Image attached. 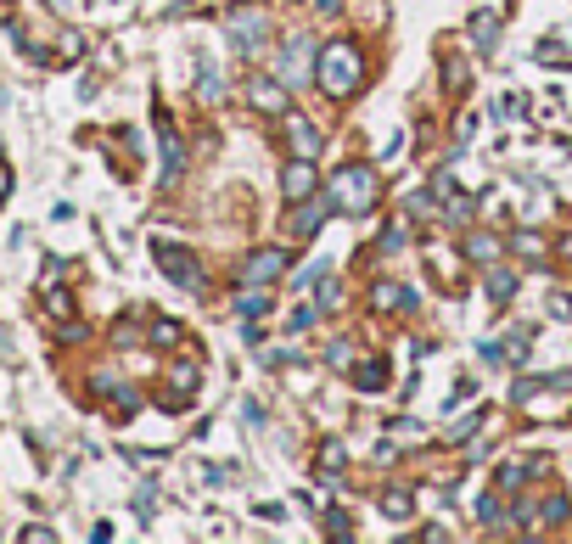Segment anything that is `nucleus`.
<instances>
[{
  "label": "nucleus",
  "mask_w": 572,
  "mask_h": 544,
  "mask_svg": "<svg viewBox=\"0 0 572 544\" xmlns=\"http://www.w3.org/2000/svg\"><path fill=\"white\" fill-rule=\"evenodd\" d=\"M315 85L326 90L331 101L359 96V85H365V51H359L354 40H326L320 57H315Z\"/></svg>",
  "instance_id": "1"
},
{
  "label": "nucleus",
  "mask_w": 572,
  "mask_h": 544,
  "mask_svg": "<svg viewBox=\"0 0 572 544\" xmlns=\"http://www.w3.org/2000/svg\"><path fill=\"white\" fill-rule=\"evenodd\" d=\"M326 197H331L337 214H376V202H382L376 169H371V163H343V169L326 180Z\"/></svg>",
  "instance_id": "2"
},
{
  "label": "nucleus",
  "mask_w": 572,
  "mask_h": 544,
  "mask_svg": "<svg viewBox=\"0 0 572 544\" xmlns=\"http://www.w3.org/2000/svg\"><path fill=\"white\" fill-rule=\"evenodd\" d=\"M152 258H158V270L169 275L180 292H191V298H202V287H208V275H202V264L191 258V247L180 242H152Z\"/></svg>",
  "instance_id": "3"
},
{
  "label": "nucleus",
  "mask_w": 572,
  "mask_h": 544,
  "mask_svg": "<svg viewBox=\"0 0 572 544\" xmlns=\"http://www.w3.org/2000/svg\"><path fill=\"white\" fill-rule=\"evenodd\" d=\"M225 29H230V45H236L242 57H258V51L270 45V23H264V12H253V6H236Z\"/></svg>",
  "instance_id": "4"
},
{
  "label": "nucleus",
  "mask_w": 572,
  "mask_h": 544,
  "mask_svg": "<svg viewBox=\"0 0 572 544\" xmlns=\"http://www.w3.org/2000/svg\"><path fill=\"white\" fill-rule=\"evenodd\" d=\"M247 101H253V113H264V118H286V113H292V90H286V79H270V73H253Z\"/></svg>",
  "instance_id": "5"
},
{
  "label": "nucleus",
  "mask_w": 572,
  "mask_h": 544,
  "mask_svg": "<svg viewBox=\"0 0 572 544\" xmlns=\"http://www.w3.org/2000/svg\"><path fill=\"white\" fill-rule=\"evenodd\" d=\"M169 382L174 387H163L158 404H163V410H186V404L197 399V387H202V365H197V359H180V365L169 371Z\"/></svg>",
  "instance_id": "6"
},
{
  "label": "nucleus",
  "mask_w": 572,
  "mask_h": 544,
  "mask_svg": "<svg viewBox=\"0 0 572 544\" xmlns=\"http://www.w3.org/2000/svg\"><path fill=\"white\" fill-rule=\"evenodd\" d=\"M286 270H292V247H258V253H247V264H242V275L258 281V287L281 281Z\"/></svg>",
  "instance_id": "7"
},
{
  "label": "nucleus",
  "mask_w": 572,
  "mask_h": 544,
  "mask_svg": "<svg viewBox=\"0 0 572 544\" xmlns=\"http://www.w3.org/2000/svg\"><path fill=\"white\" fill-rule=\"evenodd\" d=\"M315 45L303 40V34H292V40H286V51H281V79L286 85H298V79H315Z\"/></svg>",
  "instance_id": "8"
},
{
  "label": "nucleus",
  "mask_w": 572,
  "mask_h": 544,
  "mask_svg": "<svg viewBox=\"0 0 572 544\" xmlns=\"http://www.w3.org/2000/svg\"><path fill=\"white\" fill-rule=\"evenodd\" d=\"M331 214H337V208H331L326 191L303 197V208H292V236H303V242H309V236H320V225H326Z\"/></svg>",
  "instance_id": "9"
},
{
  "label": "nucleus",
  "mask_w": 572,
  "mask_h": 544,
  "mask_svg": "<svg viewBox=\"0 0 572 544\" xmlns=\"http://www.w3.org/2000/svg\"><path fill=\"white\" fill-rule=\"evenodd\" d=\"M320 186V174H315V158H292L281 169V197L286 202H303V197H315Z\"/></svg>",
  "instance_id": "10"
},
{
  "label": "nucleus",
  "mask_w": 572,
  "mask_h": 544,
  "mask_svg": "<svg viewBox=\"0 0 572 544\" xmlns=\"http://www.w3.org/2000/svg\"><path fill=\"white\" fill-rule=\"evenodd\" d=\"M158 146H163V186H169V180H180V174H186V141L174 135L169 113H158Z\"/></svg>",
  "instance_id": "11"
},
{
  "label": "nucleus",
  "mask_w": 572,
  "mask_h": 544,
  "mask_svg": "<svg viewBox=\"0 0 572 544\" xmlns=\"http://www.w3.org/2000/svg\"><path fill=\"white\" fill-rule=\"evenodd\" d=\"M539 393H572V376L567 371H550V376H522L511 387V404H533Z\"/></svg>",
  "instance_id": "12"
},
{
  "label": "nucleus",
  "mask_w": 572,
  "mask_h": 544,
  "mask_svg": "<svg viewBox=\"0 0 572 544\" xmlns=\"http://www.w3.org/2000/svg\"><path fill=\"white\" fill-rule=\"evenodd\" d=\"M387 382H393V365H387V359H359V365H354V387H359V393H382Z\"/></svg>",
  "instance_id": "13"
},
{
  "label": "nucleus",
  "mask_w": 572,
  "mask_h": 544,
  "mask_svg": "<svg viewBox=\"0 0 572 544\" xmlns=\"http://www.w3.org/2000/svg\"><path fill=\"white\" fill-rule=\"evenodd\" d=\"M286 141H292L298 158H320V129L303 124V118H292V113H286Z\"/></svg>",
  "instance_id": "14"
},
{
  "label": "nucleus",
  "mask_w": 572,
  "mask_h": 544,
  "mask_svg": "<svg viewBox=\"0 0 572 544\" xmlns=\"http://www.w3.org/2000/svg\"><path fill=\"white\" fill-rule=\"evenodd\" d=\"M343 460H348V449L337 444V438H326V444L315 449V472H320V483H337V477H343Z\"/></svg>",
  "instance_id": "15"
},
{
  "label": "nucleus",
  "mask_w": 572,
  "mask_h": 544,
  "mask_svg": "<svg viewBox=\"0 0 572 544\" xmlns=\"http://www.w3.org/2000/svg\"><path fill=\"white\" fill-rule=\"evenodd\" d=\"M483 287H488V303H494V309H505V303L516 298V275H511V270H494V264H488Z\"/></svg>",
  "instance_id": "16"
},
{
  "label": "nucleus",
  "mask_w": 572,
  "mask_h": 544,
  "mask_svg": "<svg viewBox=\"0 0 572 544\" xmlns=\"http://www.w3.org/2000/svg\"><path fill=\"white\" fill-rule=\"evenodd\" d=\"M466 34H472V45L488 57V51L500 45V17H494V12H477V17H472V29H466Z\"/></svg>",
  "instance_id": "17"
},
{
  "label": "nucleus",
  "mask_w": 572,
  "mask_h": 544,
  "mask_svg": "<svg viewBox=\"0 0 572 544\" xmlns=\"http://www.w3.org/2000/svg\"><path fill=\"white\" fill-rule=\"evenodd\" d=\"M466 258H472V264H494V258H500V242H494L488 230H472V236H466Z\"/></svg>",
  "instance_id": "18"
},
{
  "label": "nucleus",
  "mask_w": 572,
  "mask_h": 544,
  "mask_svg": "<svg viewBox=\"0 0 572 544\" xmlns=\"http://www.w3.org/2000/svg\"><path fill=\"white\" fill-rule=\"evenodd\" d=\"M376 303H382V309H399V315H415V292L410 287H376Z\"/></svg>",
  "instance_id": "19"
},
{
  "label": "nucleus",
  "mask_w": 572,
  "mask_h": 544,
  "mask_svg": "<svg viewBox=\"0 0 572 544\" xmlns=\"http://www.w3.org/2000/svg\"><path fill=\"white\" fill-rule=\"evenodd\" d=\"M483 421H488V410H477V416H466V421H455V427L444 432V444H472L477 432H483Z\"/></svg>",
  "instance_id": "20"
},
{
  "label": "nucleus",
  "mask_w": 572,
  "mask_h": 544,
  "mask_svg": "<svg viewBox=\"0 0 572 544\" xmlns=\"http://www.w3.org/2000/svg\"><path fill=\"white\" fill-rule=\"evenodd\" d=\"M382 511L393 516V522H404V516L415 511V494H410V488H387V494H382Z\"/></svg>",
  "instance_id": "21"
},
{
  "label": "nucleus",
  "mask_w": 572,
  "mask_h": 544,
  "mask_svg": "<svg viewBox=\"0 0 572 544\" xmlns=\"http://www.w3.org/2000/svg\"><path fill=\"white\" fill-rule=\"evenodd\" d=\"M567 516H572V500H567V494H550V500L539 505V522H544V528H561Z\"/></svg>",
  "instance_id": "22"
},
{
  "label": "nucleus",
  "mask_w": 572,
  "mask_h": 544,
  "mask_svg": "<svg viewBox=\"0 0 572 544\" xmlns=\"http://www.w3.org/2000/svg\"><path fill=\"white\" fill-rule=\"evenodd\" d=\"M236 309H242L247 320H264L275 309V298H270V292H242V298H236Z\"/></svg>",
  "instance_id": "23"
},
{
  "label": "nucleus",
  "mask_w": 572,
  "mask_h": 544,
  "mask_svg": "<svg viewBox=\"0 0 572 544\" xmlns=\"http://www.w3.org/2000/svg\"><path fill=\"white\" fill-rule=\"evenodd\" d=\"M511 247H516V258H528V264H544V242L533 236V230H516Z\"/></svg>",
  "instance_id": "24"
},
{
  "label": "nucleus",
  "mask_w": 572,
  "mask_h": 544,
  "mask_svg": "<svg viewBox=\"0 0 572 544\" xmlns=\"http://www.w3.org/2000/svg\"><path fill=\"white\" fill-rule=\"evenodd\" d=\"M466 85H472V73H466V62H444V90L449 96H466Z\"/></svg>",
  "instance_id": "25"
},
{
  "label": "nucleus",
  "mask_w": 572,
  "mask_h": 544,
  "mask_svg": "<svg viewBox=\"0 0 572 544\" xmlns=\"http://www.w3.org/2000/svg\"><path fill=\"white\" fill-rule=\"evenodd\" d=\"M533 337H539V326H516V331H511V348H505V359H528V354H533Z\"/></svg>",
  "instance_id": "26"
},
{
  "label": "nucleus",
  "mask_w": 572,
  "mask_h": 544,
  "mask_svg": "<svg viewBox=\"0 0 572 544\" xmlns=\"http://www.w3.org/2000/svg\"><path fill=\"white\" fill-rule=\"evenodd\" d=\"M197 96H202V101H219V96H225V79H219L208 62H202V73H197Z\"/></svg>",
  "instance_id": "27"
},
{
  "label": "nucleus",
  "mask_w": 572,
  "mask_h": 544,
  "mask_svg": "<svg viewBox=\"0 0 572 544\" xmlns=\"http://www.w3.org/2000/svg\"><path fill=\"white\" fill-rule=\"evenodd\" d=\"M320 320V303H298V309H292V320H286V331H309Z\"/></svg>",
  "instance_id": "28"
},
{
  "label": "nucleus",
  "mask_w": 572,
  "mask_h": 544,
  "mask_svg": "<svg viewBox=\"0 0 572 544\" xmlns=\"http://www.w3.org/2000/svg\"><path fill=\"white\" fill-rule=\"evenodd\" d=\"M152 343L174 348V343H180V320H152Z\"/></svg>",
  "instance_id": "29"
},
{
  "label": "nucleus",
  "mask_w": 572,
  "mask_h": 544,
  "mask_svg": "<svg viewBox=\"0 0 572 544\" xmlns=\"http://www.w3.org/2000/svg\"><path fill=\"white\" fill-rule=\"evenodd\" d=\"M320 281H326V264H309V270L292 275V292H309V287H320Z\"/></svg>",
  "instance_id": "30"
},
{
  "label": "nucleus",
  "mask_w": 572,
  "mask_h": 544,
  "mask_svg": "<svg viewBox=\"0 0 572 544\" xmlns=\"http://www.w3.org/2000/svg\"><path fill=\"white\" fill-rule=\"evenodd\" d=\"M404 242H410V230H404V225H387V230H382V247H376V253H399Z\"/></svg>",
  "instance_id": "31"
},
{
  "label": "nucleus",
  "mask_w": 572,
  "mask_h": 544,
  "mask_svg": "<svg viewBox=\"0 0 572 544\" xmlns=\"http://www.w3.org/2000/svg\"><path fill=\"white\" fill-rule=\"evenodd\" d=\"M449 225H466V219H472V197H460V191H455V197H449Z\"/></svg>",
  "instance_id": "32"
},
{
  "label": "nucleus",
  "mask_w": 572,
  "mask_h": 544,
  "mask_svg": "<svg viewBox=\"0 0 572 544\" xmlns=\"http://www.w3.org/2000/svg\"><path fill=\"white\" fill-rule=\"evenodd\" d=\"M522 477H528V466H500L494 483H500V494H511V488H522Z\"/></svg>",
  "instance_id": "33"
},
{
  "label": "nucleus",
  "mask_w": 572,
  "mask_h": 544,
  "mask_svg": "<svg viewBox=\"0 0 572 544\" xmlns=\"http://www.w3.org/2000/svg\"><path fill=\"white\" fill-rule=\"evenodd\" d=\"M337 303H343V287H337L331 270H326V281H320V309H337Z\"/></svg>",
  "instance_id": "34"
},
{
  "label": "nucleus",
  "mask_w": 572,
  "mask_h": 544,
  "mask_svg": "<svg viewBox=\"0 0 572 544\" xmlns=\"http://www.w3.org/2000/svg\"><path fill=\"white\" fill-rule=\"evenodd\" d=\"M326 533H331V539H343V533H354V522H348V511H326Z\"/></svg>",
  "instance_id": "35"
},
{
  "label": "nucleus",
  "mask_w": 572,
  "mask_h": 544,
  "mask_svg": "<svg viewBox=\"0 0 572 544\" xmlns=\"http://www.w3.org/2000/svg\"><path fill=\"white\" fill-rule=\"evenodd\" d=\"M45 309H51V315H68V309H73V298H68L62 287H51V292H45Z\"/></svg>",
  "instance_id": "36"
},
{
  "label": "nucleus",
  "mask_w": 572,
  "mask_h": 544,
  "mask_svg": "<svg viewBox=\"0 0 572 544\" xmlns=\"http://www.w3.org/2000/svg\"><path fill=\"white\" fill-rule=\"evenodd\" d=\"M477 522H500V500H494V494H483V500H477Z\"/></svg>",
  "instance_id": "37"
},
{
  "label": "nucleus",
  "mask_w": 572,
  "mask_h": 544,
  "mask_svg": "<svg viewBox=\"0 0 572 544\" xmlns=\"http://www.w3.org/2000/svg\"><path fill=\"white\" fill-rule=\"evenodd\" d=\"M477 354H483L488 365H500V359H505V348H500V343H477Z\"/></svg>",
  "instance_id": "38"
},
{
  "label": "nucleus",
  "mask_w": 572,
  "mask_h": 544,
  "mask_svg": "<svg viewBox=\"0 0 572 544\" xmlns=\"http://www.w3.org/2000/svg\"><path fill=\"white\" fill-rule=\"evenodd\" d=\"M326 359H331V365H337V371H343V365H348V359H354V354H348V343H331V354H326Z\"/></svg>",
  "instance_id": "39"
},
{
  "label": "nucleus",
  "mask_w": 572,
  "mask_h": 544,
  "mask_svg": "<svg viewBox=\"0 0 572 544\" xmlns=\"http://www.w3.org/2000/svg\"><path fill=\"white\" fill-rule=\"evenodd\" d=\"M258 516H264V522H286V505L270 500V505H258Z\"/></svg>",
  "instance_id": "40"
},
{
  "label": "nucleus",
  "mask_w": 572,
  "mask_h": 544,
  "mask_svg": "<svg viewBox=\"0 0 572 544\" xmlns=\"http://www.w3.org/2000/svg\"><path fill=\"white\" fill-rule=\"evenodd\" d=\"M6 191H12V169H6V163H0V197H6Z\"/></svg>",
  "instance_id": "41"
},
{
  "label": "nucleus",
  "mask_w": 572,
  "mask_h": 544,
  "mask_svg": "<svg viewBox=\"0 0 572 544\" xmlns=\"http://www.w3.org/2000/svg\"><path fill=\"white\" fill-rule=\"evenodd\" d=\"M337 6H343V0H320V12H337Z\"/></svg>",
  "instance_id": "42"
}]
</instances>
